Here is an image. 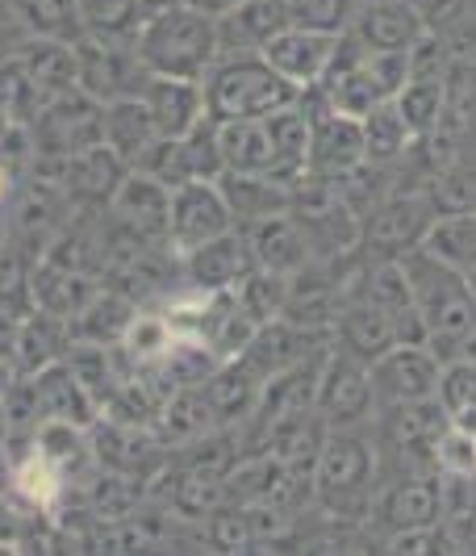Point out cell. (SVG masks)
Instances as JSON below:
<instances>
[{
	"instance_id": "cell-6",
	"label": "cell",
	"mask_w": 476,
	"mask_h": 556,
	"mask_svg": "<svg viewBox=\"0 0 476 556\" xmlns=\"http://www.w3.org/2000/svg\"><path fill=\"white\" fill-rule=\"evenodd\" d=\"M101 110L105 105L92 101L80 88L51 97L29 122L38 160H72L88 147H97L101 142Z\"/></svg>"
},
{
	"instance_id": "cell-35",
	"label": "cell",
	"mask_w": 476,
	"mask_h": 556,
	"mask_svg": "<svg viewBox=\"0 0 476 556\" xmlns=\"http://www.w3.org/2000/svg\"><path fill=\"white\" fill-rule=\"evenodd\" d=\"M393 105L414 135H430L439 126V113H443V80L439 76H410L401 84V92L393 97Z\"/></svg>"
},
{
	"instance_id": "cell-21",
	"label": "cell",
	"mask_w": 476,
	"mask_h": 556,
	"mask_svg": "<svg viewBox=\"0 0 476 556\" xmlns=\"http://www.w3.org/2000/svg\"><path fill=\"white\" fill-rule=\"evenodd\" d=\"M126 172L130 167L121 164L105 142H97V147H88L80 155L63 160V189H67V197H76L85 205H110L113 193L126 180Z\"/></svg>"
},
{
	"instance_id": "cell-31",
	"label": "cell",
	"mask_w": 476,
	"mask_h": 556,
	"mask_svg": "<svg viewBox=\"0 0 476 556\" xmlns=\"http://www.w3.org/2000/svg\"><path fill=\"white\" fill-rule=\"evenodd\" d=\"M430 223H435L430 205L419 201V197H410V201H389V205H381V210L372 214V223H368V235H372L376 243H385V248L406 251L426 239Z\"/></svg>"
},
{
	"instance_id": "cell-34",
	"label": "cell",
	"mask_w": 476,
	"mask_h": 556,
	"mask_svg": "<svg viewBox=\"0 0 476 556\" xmlns=\"http://www.w3.org/2000/svg\"><path fill=\"white\" fill-rule=\"evenodd\" d=\"M80 17H85L88 38H105V42H134L146 9L139 0H80Z\"/></svg>"
},
{
	"instance_id": "cell-10",
	"label": "cell",
	"mask_w": 476,
	"mask_h": 556,
	"mask_svg": "<svg viewBox=\"0 0 476 556\" xmlns=\"http://www.w3.org/2000/svg\"><path fill=\"white\" fill-rule=\"evenodd\" d=\"M439 372H443V364H439V356L426 343H393L385 356H376V361L368 364L372 397H381V402L435 397Z\"/></svg>"
},
{
	"instance_id": "cell-3",
	"label": "cell",
	"mask_w": 476,
	"mask_h": 556,
	"mask_svg": "<svg viewBox=\"0 0 476 556\" xmlns=\"http://www.w3.org/2000/svg\"><path fill=\"white\" fill-rule=\"evenodd\" d=\"M134 51L151 76L205 80L218 63V17L201 13L193 4L159 9L142 22Z\"/></svg>"
},
{
	"instance_id": "cell-18",
	"label": "cell",
	"mask_w": 476,
	"mask_h": 556,
	"mask_svg": "<svg viewBox=\"0 0 476 556\" xmlns=\"http://www.w3.org/2000/svg\"><path fill=\"white\" fill-rule=\"evenodd\" d=\"M34 390H38L42 418L76 422V427H92V422L101 418L97 397L85 390V381L76 377V368L67 361H55V364H47L42 372H34Z\"/></svg>"
},
{
	"instance_id": "cell-5",
	"label": "cell",
	"mask_w": 476,
	"mask_h": 556,
	"mask_svg": "<svg viewBox=\"0 0 476 556\" xmlns=\"http://www.w3.org/2000/svg\"><path fill=\"white\" fill-rule=\"evenodd\" d=\"M372 477H376L372 447L360 435H351L347 427L331 431L318 452V465H313V498L335 515L364 510L368 494H372Z\"/></svg>"
},
{
	"instance_id": "cell-45",
	"label": "cell",
	"mask_w": 476,
	"mask_h": 556,
	"mask_svg": "<svg viewBox=\"0 0 476 556\" xmlns=\"http://www.w3.org/2000/svg\"><path fill=\"white\" fill-rule=\"evenodd\" d=\"M184 4H193V9H201V13H214V17H222V13H230L239 0H184Z\"/></svg>"
},
{
	"instance_id": "cell-23",
	"label": "cell",
	"mask_w": 476,
	"mask_h": 556,
	"mask_svg": "<svg viewBox=\"0 0 476 556\" xmlns=\"http://www.w3.org/2000/svg\"><path fill=\"white\" fill-rule=\"evenodd\" d=\"M205 393V402H209V415L214 422H243V418L255 415V406H259V393H263V377L252 372L243 361H226L214 368V377L201 386Z\"/></svg>"
},
{
	"instance_id": "cell-17",
	"label": "cell",
	"mask_w": 476,
	"mask_h": 556,
	"mask_svg": "<svg viewBox=\"0 0 476 556\" xmlns=\"http://www.w3.org/2000/svg\"><path fill=\"white\" fill-rule=\"evenodd\" d=\"M243 235H247V243H252L259 268L281 273V277H297L301 268H309V239H306V230H301V223H297L288 210L247 226Z\"/></svg>"
},
{
	"instance_id": "cell-9",
	"label": "cell",
	"mask_w": 476,
	"mask_h": 556,
	"mask_svg": "<svg viewBox=\"0 0 476 556\" xmlns=\"http://www.w3.org/2000/svg\"><path fill=\"white\" fill-rule=\"evenodd\" d=\"M226 230H234V218H230V205L214 180H189V185L171 189L168 248L176 255H189L193 248L218 239Z\"/></svg>"
},
{
	"instance_id": "cell-1",
	"label": "cell",
	"mask_w": 476,
	"mask_h": 556,
	"mask_svg": "<svg viewBox=\"0 0 476 556\" xmlns=\"http://www.w3.org/2000/svg\"><path fill=\"white\" fill-rule=\"evenodd\" d=\"M397 264L410 280L422 323H426V348L443 364L455 361V352H464V339L476 331V298L464 273L422 243L401 251Z\"/></svg>"
},
{
	"instance_id": "cell-36",
	"label": "cell",
	"mask_w": 476,
	"mask_h": 556,
	"mask_svg": "<svg viewBox=\"0 0 476 556\" xmlns=\"http://www.w3.org/2000/svg\"><path fill=\"white\" fill-rule=\"evenodd\" d=\"M360 122H364L368 164H389V160H397V155L410 147V139H414V130L406 126V117L397 113V105H393V101L376 105V110L364 113Z\"/></svg>"
},
{
	"instance_id": "cell-2",
	"label": "cell",
	"mask_w": 476,
	"mask_h": 556,
	"mask_svg": "<svg viewBox=\"0 0 476 556\" xmlns=\"http://www.w3.org/2000/svg\"><path fill=\"white\" fill-rule=\"evenodd\" d=\"M218 142L230 172H255L284 185L309 176V117L301 105L252 122H218Z\"/></svg>"
},
{
	"instance_id": "cell-11",
	"label": "cell",
	"mask_w": 476,
	"mask_h": 556,
	"mask_svg": "<svg viewBox=\"0 0 476 556\" xmlns=\"http://www.w3.org/2000/svg\"><path fill=\"white\" fill-rule=\"evenodd\" d=\"M313 410L326 418V427H356L360 418L372 410V377L368 364L347 356V352H331L318 372V390H313Z\"/></svg>"
},
{
	"instance_id": "cell-14",
	"label": "cell",
	"mask_w": 476,
	"mask_h": 556,
	"mask_svg": "<svg viewBox=\"0 0 476 556\" xmlns=\"http://www.w3.org/2000/svg\"><path fill=\"white\" fill-rule=\"evenodd\" d=\"M335 42H338V34H318V29L284 26L281 34H272V38L259 47V55L268 59L284 80L297 84V88L306 92V88H313V84L322 80L326 63H331V55H335Z\"/></svg>"
},
{
	"instance_id": "cell-48",
	"label": "cell",
	"mask_w": 476,
	"mask_h": 556,
	"mask_svg": "<svg viewBox=\"0 0 476 556\" xmlns=\"http://www.w3.org/2000/svg\"><path fill=\"white\" fill-rule=\"evenodd\" d=\"M9 126H13V113L4 110V101H0V139L9 135Z\"/></svg>"
},
{
	"instance_id": "cell-38",
	"label": "cell",
	"mask_w": 476,
	"mask_h": 556,
	"mask_svg": "<svg viewBox=\"0 0 476 556\" xmlns=\"http://www.w3.org/2000/svg\"><path fill=\"white\" fill-rule=\"evenodd\" d=\"M234 302L252 314L255 323H276L284 314V302H288V277L281 273H268V268H255L252 277L234 289Z\"/></svg>"
},
{
	"instance_id": "cell-19",
	"label": "cell",
	"mask_w": 476,
	"mask_h": 556,
	"mask_svg": "<svg viewBox=\"0 0 476 556\" xmlns=\"http://www.w3.org/2000/svg\"><path fill=\"white\" fill-rule=\"evenodd\" d=\"M155 139L159 135H155V122H151V110L142 97H117L101 110V142L126 167H139Z\"/></svg>"
},
{
	"instance_id": "cell-28",
	"label": "cell",
	"mask_w": 476,
	"mask_h": 556,
	"mask_svg": "<svg viewBox=\"0 0 476 556\" xmlns=\"http://www.w3.org/2000/svg\"><path fill=\"white\" fill-rule=\"evenodd\" d=\"M29 289H34V306L51 309V314H63V318H76L80 306L97 293L85 273L63 268L55 260H42V268L29 273Z\"/></svg>"
},
{
	"instance_id": "cell-52",
	"label": "cell",
	"mask_w": 476,
	"mask_h": 556,
	"mask_svg": "<svg viewBox=\"0 0 476 556\" xmlns=\"http://www.w3.org/2000/svg\"><path fill=\"white\" fill-rule=\"evenodd\" d=\"M0 59H4V29H0Z\"/></svg>"
},
{
	"instance_id": "cell-29",
	"label": "cell",
	"mask_w": 476,
	"mask_h": 556,
	"mask_svg": "<svg viewBox=\"0 0 476 556\" xmlns=\"http://www.w3.org/2000/svg\"><path fill=\"white\" fill-rule=\"evenodd\" d=\"M134 314H139V306L126 293H113V289L101 293L97 289L85 306H80V314L72 318V334L85 339V343H105V348H113V343H121V334H126Z\"/></svg>"
},
{
	"instance_id": "cell-22",
	"label": "cell",
	"mask_w": 476,
	"mask_h": 556,
	"mask_svg": "<svg viewBox=\"0 0 476 556\" xmlns=\"http://www.w3.org/2000/svg\"><path fill=\"white\" fill-rule=\"evenodd\" d=\"M72 318L63 314H51V309H29L22 318V331H17V352H13V364L22 377H34L42 372L47 364H55L67 356L72 348Z\"/></svg>"
},
{
	"instance_id": "cell-24",
	"label": "cell",
	"mask_w": 476,
	"mask_h": 556,
	"mask_svg": "<svg viewBox=\"0 0 476 556\" xmlns=\"http://www.w3.org/2000/svg\"><path fill=\"white\" fill-rule=\"evenodd\" d=\"M22 63H26L29 80L38 88V97H42V105L59 97V92H72L76 88V76H80V67H76V47L72 42H55V38H26V47L17 51Z\"/></svg>"
},
{
	"instance_id": "cell-4",
	"label": "cell",
	"mask_w": 476,
	"mask_h": 556,
	"mask_svg": "<svg viewBox=\"0 0 476 556\" xmlns=\"http://www.w3.org/2000/svg\"><path fill=\"white\" fill-rule=\"evenodd\" d=\"M201 84H205V113L214 122H252L301 101V88L284 80L263 55L218 59Z\"/></svg>"
},
{
	"instance_id": "cell-25",
	"label": "cell",
	"mask_w": 476,
	"mask_h": 556,
	"mask_svg": "<svg viewBox=\"0 0 476 556\" xmlns=\"http://www.w3.org/2000/svg\"><path fill=\"white\" fill-rule=\"evenodd\" d=\"M209 402H205V393L201 386H189V390H176L159 406V415L151 422V435L159 440V447H176V444H193L196 435H205L209 431Z\"/></svg>"
},
{
	"instance_id": "cell-37",
	"label": "cell",
	"mask_w": 476,
	"mask_h": 556,
	"mask_svg": "<svg viewBox=\"0 0 476 556\" xmlns=\"http://www.w3.org/2000/svg\"><path fill=\"white\" fill-rule=\"evenodd\" d=\"M184 460H180V469H189V473H201V477H214V481H226V473L239 465V435L234 431H205V435H196L193 444H184Z\"/></svg>"
},
{
	"instance_id": "cell-50",
	"label": "cell",
	"mask_w": 476,
	"mask_h": 556,
	"mask_svg": "<svg viewBox=\"0 0 476 556\" xmlns=\"http://www.w3.org/2000/svg\"><path fill=\"white\" fill-rule=\"evenodd\" d=\"M9 193V172H4V167H0V197Z\"/></svg>"
},
{
	"instance_id": "cell-7",
	"label": "cell",
	"mask_w": 476,
	"mask_h": 556,
	"mask_svg": "<svg viewBox=\"0 0 476 556\" xmlns=\"http://www.w3.org/2000/svg\"><path fill=\"white\" fill-rule=\"evenodd\" d=\"M297 105H301L309 117V172H313V176L338 180L343 172L368 164L364 122H360V117L338 113L335 105H326L313 88L301 92Z\"/></svg>"
},
{
	"instance_id": "cell-32",
	"label": "cell",
	"mask_w": 476,
	"mask_h": 556,
	"mask_svg": "<svg viewBox=\"0 0 476 556\" xmlns=\"http://www.w3.org/2000/svg\"><path fill=\"white\" fill-rule=\"evenodd\" d=\"M422 248L435 251L439 260H448L451 268H460L464 277L476 268V214L473 210H460V214H443L435 218Z\"/></svg>"
},
{
	"instance_id": "cell-30",
	"label": "cell",
	"mask_w": 476,
	"mask_h": 556,
	"mask_svg": "<svg viewBox=\"0 0 476 556\" xmlns=\"http://www.w3.org/2000/svg\"><path fill=\"white\" fill-rule=\"evenodd\" d=\"M381 515L389 519L393 528H426L443 515V490L439 481L430 477H410V481H397L385 502H381Z\"/></svg>"
},
{
	"instance_id": "cell-47",
	"label": "cell",
	"mask_w": 476,
	"mask_h": 556,
	"mask_svg": "<svg viewBox=\"0 0 476 556\" xmlns=\"http://www.w3.org/2000/svg\"><path fill=\"white\" fill-rule=\"evenodd\" d=\"M142 9H146V17L151 13H159V9H171V4H184V0H139Z\"/></svg>"
},
{
	"instance_id": "cell-53",
	"label": "cell",
	"mask_w": 476,
	"mask_h": 556,
	"mask_svg": "<svg viewBox=\"0 0 476 556\" xmlns=\"http://www.w3.org/2000/svg\"><path fill=\"white\" fill-rule=\"evenodd\" d=\"M0 444H4V418H0Z\"/></svg>"
},
{
	"instance_id": "cell-42",
	"label": "cell",
	"mask_w": 476,
	"mask_h": 556,
	"mask_svg": "<svg viewBox=\"0 0 476 556\" xmlns=\"http://www.w3.org/2000/svg\"><path fill=\"white\" fill-rule=\"evenodd\" d=\"M435 397L443 402L448 418L460 415V410H468V406H476V364H468V361H448V364H443Z\"/></svg>"
},
{
	"instance_id": "cell-26",
	"label": "cell",
	"mask_w": 476,
	"mask_h": 556,
	"mask_svg": "<svg viewBox=\"0 0 476 556\" xmlns=\"http://www.w3.org/2000/svg\"><path fill=\"white\" fill-rule=\"evenodd\" d=\"M338 339H343V352L356 356V361L372 364L376 356H385L397 334H393V323L372 306V302H356V306L338 309Z\"/></svg>"
},
{
	"instance_id": "cell-15",
	"label": "cell",
	"mask_w": 476,
	"mask_h": 556,
	"mask_svg": "<svg viewBox=\"0 0 476 556\" xmlns=\"http://www.w3.org/2000/svg\"><path fill=\"white\" fill-rule=\"evenodd\" d=\"M142 101L151 110L159 139H180L205 117V84L176 80V76H151L142 88Z\"/></svg>"
},
{
	"instance_id": "cell-40",
	"label": "cell",
	"mask_w": 476,
	"mask_h": 556,
	"mask_svg": "<svg viewBox=\"0 0 476 556\" xmlns=\"http://www.w3.org/2000/svg\"><path fill=\"white\" fill-rule=\"evenodd\" d=\"M0 101H4V110L13 113V122H34V113L42 110V97L29 80L22 55L0 59Z\"/></svg>"
},
{
	"instance_id": "cell-16",
	"label": "cell",
	"mask_w": 476,
	"mask_h": 556,
	"mask_svg": "<svg viewBox=\"0 0 476 556\" xmlns=\"http://www.w3.org/2000/svg\"><path fill=\"white\" fill-rule=\"evenodd\" d=\"M214 185H218V193L230 205V218L243 230L263 223V218H272V214H284L288 201H293V185L272 180V176H255V172H230L226 167Z\"/></svg>"
},
{
	"instance_id": "cell-27",
	"label": "cell",
	"mask_w": 476,
	"mask_h": 556,
	"mask_svg": "<svg viewBox=\"0 0 476 556\" xmlns=\"http://www.w3.org/2000/svg\"><path fill=\"white\" fill-rule=\"evenodd\" d=\"M9 13L22 22L29 38H55L72 47L85 38L80 0H9Z\"/></svg>"
},
{
	"instance_id": "cell-44",
	"label": "cell",
	"mask_w": 476,
	"mask_h": 556,
	"mask_svg": "<svg viewBox=\"0 0 476 556\" xmlns=\"http://www.w3.org/2000/svg\"><path fill=\"white\" fill-rule=\"evenodd\" d=\"M17 331H22V318L13 309L0 306V361H13L17 352Z\"/></svg>"
},
{
	"instance_id": "cell-49",
	"label": "cell",
	"mask_w": 476,
	"mask_h": 556,
	"mask_svg": "<svg viewBox=\"0 0 476 556\" xmlns=\"http://www.w3.org/2000/svg\"><path fill=\"white\" fill-rule=\"evenodd\" d=\"M410 4H414V9H419V13H422V9H435L439 0H410Z\"/></svg>"
},
{
	"instance_id": "cell-41",
	"label": "cell",
	"mask_w": 476,
	"mask_h": 556,
	"mask_svg": "<svg viewBox=\"0 0 476 556\" xmlns=\"http://www.w3.org/2000/svg\"><path fill=\"white\" fill-rule=\"evenodd\" d=\"M356 22V0H288V26L343 34Z\"/></svg>"
},
{
	"instance_id": "cell-39",
	"label": "cell",
	"mask_w": 476,
	"mask_h": 556,
	"mask_svg": "<svg viewBox=\"0 0 476 556\" xmlns=\"http://www.w3.org/2000/svg\"><path fill=\"white\" fill-rule=\"evenodd\" d=\"M205 540H209V548H218V553H252L255 531H252V519H247V506H243V502H222V506L205 519Z\"/></svg>"
},
{
	"instance_id": "cell-20",
	"label": "cell",
	"mask_w": 476,
	"mask_h": 556,
	"mask_svg": "<svg viewBox=\"0 0 476 556\" xmlns=\"http://www.w3.org/2000/svg\"><path fill=\"white\" fill-rule=\"evenodd\" d=\"M356 34L368 51H410L422 34V13L410 0H368L356 13Z\"/></svg>"
},
{
	"instance_id": "cell-13",
	"label": "cell",
	"mask_w": 476,
	"mask_h": 556,
	"mask_svg": "<svg viewBox=\"0 0 476 556\" xmlns=\"http://www.w3.org/2000/svg\"><path fill=\"white\" fill-rule=\"evenodd\" d=\"M110 210L117 223L130 235H139L142 243H168V210H171V189L159 185L155 176H146L139 167L126 172L121 189L113 193Z\"/></svg>"
},
{
	"instance_id": "cell-43",
	"label": "cell",
	"mask_w": 476,
	"mask_h": 556,
	"mask_svg": "<svg viewBox=\"0 0 476 556\" xmlns=\"http://www.w3.org/2000/svg\"><path fill=\"white\" fill-rule=\"evenodd\" d=\"M435 460H439V469L451 477H476V435L473 431H460V427L439 431V440H435Z\"/></svg>"
},
{
	"instance_id": "cell-33",
	"label": "cell",
	"mask_w": 476,
	"mask_h": 556,
	"mask_svg": "<svg viewBox=\"0 0 476 556\" xmlns=\"http://www.w3.org/2000/svg\"><path fill=\"white\" fill-rule=\"evenodd\" d=\"M176 339L180 334L171 331L168 314H134L126 334H121V343H117V356L126 364H134V368H151L176 348Z\"/></svg>"
},
{
	"instance_id": "cell-12",
	"label": "cell",
	"mask_w": 476,
	"mask_h": 556,
	"mask_svg": "<svg viewBox=\"0 0 476 556\" xmlns=\"http://www.w3.org/2000/svg\"><path fill=\"white\" fill-rule=\"evenodd\" d=\"M180 264H184L189 285L201 289V293H234V289L259 268L243 230H226L218 239L201 243V248H193L189 255H180Z\"/></svg>"
},
{
	"instance_id": "cell-46",
	"label": "cell",
	"mask_w": 476,
	"mask_h": 556,
	"mask_svg": "<svg viewBox=\"0 0 476 556\" xmlns=\"http://www.w3.org/2000/svg\"><path fill=\"white\" fill-rule=\"evenodd\" d=\"M13 381H17V364L0 361V402H4V393L13 390Z\"/></svg>"
},
{
	"instance_id": "cell-8",
	"label": "cell",
	"mask_w": 476,
	"mask_h": 556,
	"mask_svg": "<svg viewBox=\"0 0 476 556\" xmlns=\"http://www.w3.org/2000/svg\"><path fill=\"white\" fill-rule=\"evenodd\" d=\"M76 67H80L76 88L101 105H110L117 97H142V88L151 80L134 42H105V38H88V34L76 42Z\"/></svg>"
},
{
	"instance_id": "cell-51",
	"label": "cell",
	"mask_w": 476,
	"mask_h": 556,
	"mask_svg": "<svg viewBox=\"0 0 476 556\" xmlns=\"http://www.w3.org/2000/svg\"><path fill=\"white\" fill-rule=\"evenodd\" d=\"M464 280H468V289H473V298H476V268H473V273H468Z\"/></svg>"
}]
</instances>
